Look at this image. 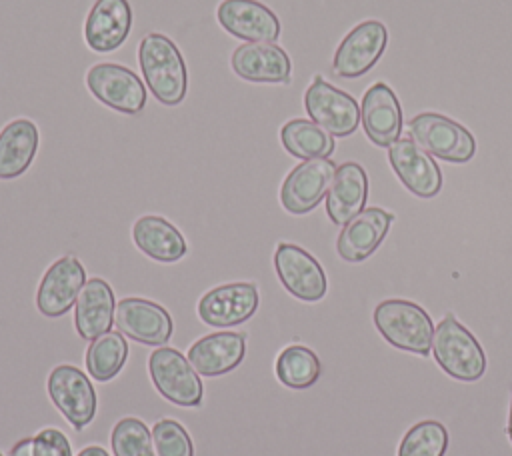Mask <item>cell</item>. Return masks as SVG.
Here are the masks:
<instances>
[{
	"instance_id": "cell-1",
	"label": "cell",
	"mask_w": 512,
	"mask_h": 456,
	"mask_svg": "<svg viewBox=\"0 0 512 456\" xmlns=\"http://www.w3.org/2000/svg\"><path fill=\"white\" fill-rule=\"evenodd\" d=\"M138 64L146 88L164 106H178L188 92V70L176 42L162 32H148L138 44Z\"/></svg>"
},
{
	"instance_id": "cell-2",
	"label": "cell",
	"mask_w": 512,
	"mask_h": 456,
	"mask_svg": "<svg viewBox=\"0 0 512 456\" xmlns=\"http://www.w3.org/2000/svg\"><path fill=\"white\" fill-rule=\"evenodd\" d=\"M374 326L382 338L398 350L420 356H428L432 350V318L412 300L390 298L380 302L374 308Z\"/></svg>"
},
{
	"instance_id": "cell-3",
	"label": "cell",
	"mask_w": 512,
	"mask_h": 456,
	"mask_svg": "<svg viewBox=\"0 0 512 456\" xmlns=\"http://www.w3.org/2000/svg\"><path fill=\"white\" fill-rule=\"evenodd\" d=\"M432 354L436 364L454 380L476 382L486 372V354L480 342L454 314H446L434 326Z\"/></svg>"
},
{
	"instance_id": "cell-4",
	"label": "cell",
	"mask_w": 512,
	"mask_h": 456,
	"mask_svg": "<svg viewBox=\"0 0 512 456\" xmlns=\"http://www.w3.org/2000/svg\"><path fill=\"white\" fill-rule=\"evenodd\" d=\"M410 138L428 154L452 164H464L476 154V140L468 128L438 112H420L408 122Z\"/></svg>"
},
{
	"instance_id": "cell-5",
	"label": "cell",
	"mask_w": 512,
	"mask_h": 456,
	"mask_svg": "<svg viewBox=\"0 0 512 456\" xmlns=\"http://www.w3.org/2000/svg\"><path fill=\"white\" fill-rule=\"evenodd\" d=\"M148 374L154 388L168 402L182 408H198L204 400L200 374L176 348L160 346L148 356Z\"/></svg>"
},
{
	"instance_id": "cell-6",
	"label": "cell",
	"mask_w": 512,
	"mask_h": 456,
	"mask_svg": "<svg viewBox=\"0 0 512 456\" xmlns=\"http://www.w3.org/2000/svg\"><path fill=\"white\" fill-rule=\"evenodd\" d=\"M90 94L120 114H140L146 106L148 92L146 84L136 76L134 70L116 62H96L84 76Z\"/></svg>"
},
{
	"instance_id": "cell-7",
	"label": "cell",
	"mask_w": 512,
	"mask_h": 456,
	"mask_svg": "<svg viewBox=\"0 0 512 456\" xmlns=\"http://www.w3.org/2000/svg\"><path fill=\"white\" fill-rule=\"evenodd\" d=\"M304 110L310 120L336 138H346L360 124V106L352 94L316 74L304 92Z\"/></svg>"
},
{
	"instance_id": "cell-8",
	"label": "cell",
	"mask_w": 512,
	"mask_h": 456,
	"mask_svg": "<svg viewBox=\"0 0 512 456\" xmlns=\"http://www.w3.org/2000/svg\"><path fill=\"white\" fill-rule=\"evenodd\" d=\"M274 270L280 284L302 302H318L328 292L326 272L302 246L280 242L274 250Z\"/></svg>"
},
{
	"instance_id": "cell-9",
	"label": "cell",
	"mask_w": 512,
	"mask_h": 456,
	"mask_svg": "<svg viewBox=\"0 0 512 456\" xmlns=\"http://www.w3.org/2000/svg\"><path fill=\"white\" fill-rule=\"evenodd\" d=\"M48 396L58 412L76 428H86L96 414V390L90 378L72 364H60L48 374Z\"/></svg>"
},
{
	"instance_id": "cell-10",
	"label": "cell",
	"mask_w": 512,
	"mask_h": 456,
	"mask_svg": "<svg viewBox=\"0 0 512 456\" xmlns=\"http://www.w3.org/2000/svg\"><path fill=\"white\" fill-rule=\"evenodd\" d=\"M388 44V28L380 20L356 24L338 44L332 70L340 78H360L380 60Z\"/></svg>"
},
{
	"instance_id": "cell-11",
	"label": "cell",
	"mask_w": 512,
	"mask_h": 456,
	"mask_svg": "<svg viewBox=\"0 0 512 456\" xmlns=\"http://www.w3.org/2000/svg\"><path fill=\"white\" fill-rule=\"evenodd\" d=\"M334 172L336 164L330 158L302 160L286 174L280 186L282 208L294 216L312 212L328 194Z\"/></svg>"
},
{
	"instance_id": "cell-12",
	"label": "cell",
	"mask_w": 512,
	"mask_h": 456,
	"mask_svg": "<svg viewBox=\"0 0 512 456\" xmlns=\"http://www.w3.org/2000/svg\"><path fill=\"white\" fill-rule=\"evenodd\" d=\"M260 304L254 282H228L210 288L198 300V316L214 328H232L250 320Z\"/></svg>"
},
{
	"instance_id": "cell-13",
	"label": "cell",
	"mask_w": 512,
	"mask_h": 456,
	"mask_svg": "<svg viewBox=\"0 0 512 456\" xmlns=\"http://www.w3.org/2000/svg\"><path fill=\"white\" fill-rule=\"evenodd\" d=\"M114 324L118 332L146 346H162L174 332L170 312L158 302L140 296L122 298L116 304Z\"/></svg>"
},
{
	"instance_id": "cell-14",
	"label": "cell",
	"mask_w": 512,
	"mask_h": 456,
	"mask_svg": "<svg viewBox=\"0 0 512 456\" xmlns=\"http://www.w3.org/2000/svg\"><path fill=\"white\" fill-rule=\"evenodd\" d=\"M86 284V270L74 254L54 260L36 290V308L48 318L66 314Z\"/></svg>"
},
{
	"instance_id": "cell-15",
	"label": "cell",
	"mask_w": 512,
	"mask_h": 456,
	"mask_svg": "<svg viewBox=\"0 0 512 456\" xmlns=\"http://www.w3.org/2000/svg\"><path fill=\"white\" fill-rule=\"evenodd\" d=\"M216 20L222 30L244 42H276L282 32L274 10L260 0H222Z\"/></svg>"
},
{
	"instance_id": "cell-16",
	"label": "cell",
	"mask_w": 512,
	"mask_h": 456,
	"mask_svg": "<svg viewBox=\"0 0 512 456\" xmlns=\"http://www.w3.org/2000/svg\"><path fill=\"white\" fill-rule=\"evenodd\" d=\"M232 72L254 84H288L292 60L276 42H244L230 56Z\"/></svg>"
},
{
	"instance_id": "cell-17",
	"label": "cell",
	"mask_w": 512,
	"mask_h": 456,
	"mask_svg": "<svg viewBox=\"0 0 512 456\" xmlns=\"http://www.w3.org/2000/svg\"><path fill=\"white\" fill-rule=\"evenodd\" d=\"M388 160L398 180L418 198H434L442 188V172L434 158L412 138H398L388 148Z\"/></svg>"
},
{
	"instance_id": "cell-18",
	"label": "cell",
	"mask_w": 512,
	"mask_h": 456,
	"mask_svg": "<svg viewBox=\"0 0 512 456\" xmlns=\"http://www.w3.org/2000/svg\"><path fill=\"white\" fill-rule=\"evenodd\" d=\"M132 6L128 0H96L84 20V42L98 54L118 50L132 30Z\"/></svg>"
},
{
	"instance_id": "cell-19",
	"label": "cell",
	"mask_w": 512,
	"mask_h": 456,
	"mask_svg": "<svg viewBox=\"0 0 512 456\" xmlns=\"http://www.w3.org/2000/svg\"><path fill=\"white\" fill-rule=\"evenodd\" d=\"M392 222H394L392 212L378 206L364 208L350 222H346L342 232L338 234V240H336L338 256L352 264L366 260L382 244Z\"/></svg>"
},
{
	"instance_id": "cell-20",
	"label": "cell",
	"mask_w": 512,
	"mask_h": 456,
	"mask_svg": "<svg viewBox=\"0 0 512 456\" xmlns=\"http://www.w3.org/2000/svg\"><path fill=\"white\" fill-rule=\"evenodd\" d=\"M360 120L366 136L376 146H390L400 138L402 106L388 84L376 82L364 92Z\"/></svg>"
},
{
	"instance_id": "cell-21",
	"label": "cell",
	"mask_w": 512,
	"mask_h": 456,
	"mask_svg": "<svg viewBox=\"0 0 512 456\" xmlns=\"http://www.w3.org/2000/svg\"><path fill=\"white\" fill-rule=\"evenodd\" d=\"M246 354V334L220 330L202 336L190 348L186 358L200 376L216 378L234 370Z\"/></svg>"
},
{
	"instance_id": "cell-22",
	"label": "cell",
	"mask_w": 512,
	"mask_h": 456,
	"mask_svg": "<svg viewBox=\"0 0 512 456\" xmlns=\"http://www.w3.org/2000/svg\"><path fill=\"white\" fill-rule=\"evenodd\" d=\"M368 198V176L358 162L336 166L326 194V214L336 226H344L364 210Z\"/></svg>"
},
{
	"instance_id": "cell-23",
	"label": "cell",
	"mask_w": 512,
	"mask_h": 456,
	"mask_svg": "<svg viewBox=\"0 0 512 456\" xmlns=\"http://www.w3.org/2000/svg\"><path fill=\"white\" fill-rule=\"evenodd\" d=\"M116 300L104 278H88L74 304V326L80 338L94 340L114 324Z\"/></svg>"
},
{
	"instance_id": "cell-24",
	"label": "cell",
	"mask_w": 512,
	"mask_h": 456,
	"mask_svg": "<svg viewBox=\"0 0 512 456\" xmlns=\"http://www.w3.org/2000/svg\"><path fill=\"white\" fill-rule=\"evenodd\" d=\"M132 242L142 254L162 264L178 262L188 254L184 234L158 214H144L132 224Z\"/></svg>"
},
{
	"instance_id": "cell-25",
	"label": "cell",
	"mask_w": 512,
	"mask_h": 456,
	"mask_svg": "<svg viewBox=\"0 0 512 456\" xmlns=\"http://www.w3.org/2000/svg\"><path fill=\"white\" fill-rule=\"evenodd\" d=\"M40 146V130L30 118H14L0 130V180L22 176Z\"/></svg>"
},
{
	"instance_id": "cell-26",
	"label": "cell",
	"mask_w": 512,
	"mask_h": 456,
	"mask_svg": "<svg viewBox=\"0 0 512 456\" xmlns=\"http://www.w3.org/2000/svg\"><path fill=\"white\" fill-rule=\"evenodd\" d=\"M280 144L284 150L300 160L330 158L336 142L330 132L306 118H292L280 128Z\"/></svg>"
},
{
	"instance_id": "cell-27",
	"label": "cell",
	"mask_w": 512,
	"mask_h": 456,
	"mask_svg": "<svg viewBox=\"0 0 512 456\" xmlns=\"http://www.w3.org/2000/svg\"><path fill=\"white\" fill-rule=\"evenodd\" d=\"M276 378L292 388V390H306L314 386L320 378L322 364L314 350L304 344H290L286 346L276 358Z\"/></svg>"
},
{
	"instance_id": "cell-28",
	"label": "cell",
	"mask_w": 512,
	"mask_h": 456,
	"mask_svg": "<svg viewBox=\"0 0 512 456\" xmlns=\"http://www.w3.org/2000/svg\"><path fill=\"white\" fill-rule=\"evenodd\" d=\"M128 358V344L118 330H108L94 338L86 350L88 374L98 382H108L124 368Z\"/></svg>"
},
{
	"instance_id": "cell-29",
	"label": "cell",
	"mask_w": 512,
	"mask_h": 456,
	"mask_svg": "<svg viewBox=\"0 0 512 456\" xmlns=\"http://www.w3.org/2000/svg\"><path fill=\"white\" fill-rule=\"evenodd\" d=\"M448 440V430L442 422L422 420L408 428L396 456H444Z\"/></svg>"
},
{
	"instance_id": "cell-30",
	"label": "cell",
	"mask_w": 512,
	"mask_h": 456,
	"mask_svg": "<svg viewBox=\"0 0 512 456\" xmlns=\"http://www.w3.org/2000/svg\"><path fill=\"white\" fill-rule=\"evenodd\" d=\"M110 446L114 456H156L152 448V432L134 416L120 418L110 434Z\"/></svg>"
},
{
	"instance_id": "cell-31",
	"label": "cell",
	"mask_w": 512,
	"mask_h": 456,
	"mask_svg": "<svg viewBox=\"0 0 512 456\" xmlns=\"http://www.w3.org/2000/svg\"><path fill=\"white\" fill-rule=\"evenodd\" d=\"M10 456H72V444L68 436L58 428H44L34 436L20 438Z\"/></svg>"
},
{
	"instance_id": "cell-32",
	"label": "cell",
	"mask_w": 512,
	"mask_h": 456,
	"mask_svg": "<svg viewBox=\"0 0 512 456\" xmlns=\"http://www.w3.org/2000/svg\"><path fill=\"white\" fill-rule=\"evenodd\" d=\"M156 456H194V444L188 430L174 418H162L152 428Z\"/></svg>"
},
{
	"instance_id": "cell-33",
	"label": "cell",
	"mask_w": 512,
	"mask_h": 456,
	"mask_svg": "<svg viewBox=\"0 0 512 456\" xmlns=\"http://www.w3.org/2000/svg\"><path fill=\"white\" fill-rule=\"evenodd\" d=\"M76 456H110L102 446H96V444H92V446H86V448H82Z\"/></svg>"
},
{
	"instance_id": "cell-34",
	"label": "cell",
	"mask_w": 512,
	"mask_h": 456,
	"mask_svg": "<svg viewBox=\"0 0 512 456\" xmlns=\"http://www.w3.org/2000/svg\"><path fill=\"white\" fill-rule=\"evenodd\" d=\"M508 436L512 442V398H510V412H508Z\"/></svg>"
},
{
	"instance_id": "cell-35",
	"label": "cell",
	"mask_w": 512,
	"mask_h": 456,
	"mask_svg": "<svg viewBox=\"0 0 512 456\" xmlns=\"http://www.w3.org/2000/svg\"><path fill=\"white\" fill-rule=\"evenodd\" d=\"M0 456H4V454H2V452H0Z\"/></svg>"
}]
</instances>
